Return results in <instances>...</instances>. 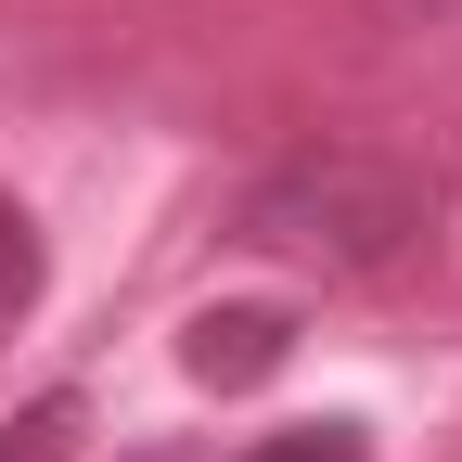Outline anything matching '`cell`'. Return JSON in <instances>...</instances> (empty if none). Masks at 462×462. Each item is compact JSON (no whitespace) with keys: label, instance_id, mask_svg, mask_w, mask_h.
<instances>
[{"label":"cell","instance_id":"obj_3","mask_svg":"<svg viewBox=\"0 0 462 462\" xmlns=\"http://www.w3.org/2000/svg\"><path fill=\"white\" fill-rule=\"evenodd\" d=\"M39 309V231H26V206L0 193V321H26Z\"/></svg>","mask_w":462,"mask_h":462},{"label":"cell","instance_id":"obj_2","mask_svg":"<svg viewBox=\"0 0 462 462\" xmlns=\"http://www.w3.org/2000/svg\"><path fill=\"white\" fill-rule=\"evenodd\" d=\"M282 346H296L282 309H206L180 334V360H193V385H257V373H282Z\"/></svg>","mask_w":462,"mask_h":462},{"label":"cell","instance_id":"obj_5","mask_svg":"<svg viewBox=\"0 0 462 462\" xmlns=\"http://www.w3.org/2000/svg\"><path fill=\"white\" fill-rule=\"evenodd\" d=\"M0 462H65V398H51V411H26L14 437H0Z\"/></svg>","mask_w":462,"mask_h":462},{"label":"cell","instance_id":"obj_1","mask_svg":"<svg viewBox=\"0 0 462 462\" xmlns=\"http://www.w3.org/2000/svg\"><path fill=\"white\" fill-rule=\"evenodd\" d=\"M424 231H437V180L411 154H373V142H309V154L245 180V245L296 257V270H334V282L398 270Z\"/></svg>","mask_w":462,"mask_h":462},{"label":"cell","instance_id":"obj_4","mask_svg":"<svg viewBox=\"0 0 462 462\" xmlns=\"http://www.w3.org/2000/svg\"><path fill=\"white\" fill-rule=\"evenodd\" d=\"M245 462H373V449H360V424H296V437H257Z\"/></svg>","mask_w":462,"mask_h":462}]
</instances>
